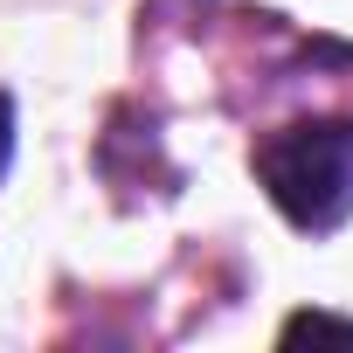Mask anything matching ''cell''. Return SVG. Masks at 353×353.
<instances>
[{
	"label": "cell",
	"instance_id": "obj_1",
	"mask_svg": "<svg viewBox=\"0 0 353 353\" xmlns=\"http://www.w3.org/2000/svg\"><path fill=\"white\" fill-rule=\"evenodd\" d=\"M256 181L284 208L291 229L325 236L353 215V118L284 125L256 145Z\"/></svg>",
	"mask_w": 353,
	"mask_h": 353
},
{
	"label": "cell",
	"instance_id": "obj_3",
	"mask_svg": "<svg viewBox=\"0 0 353 353\" xmlns=\"http://www.w3.org/2000/svg\"><path fill=\"white\" fill-rule=\"evenodd\" d=\"M8 159H14V104L0 97V173H8Z\"/></svg>",
	"mask_w": 353,
	"mask_h": 353
},
{
	"label": "cell",
	"instance_id": "obj_2",
	"mask_svg": "<svg viewBox=\"0 0 353 353\" xmlns=\"http://www.w3.org/2000/svg\"><path fill=\"white\" fill-rule=\"evenodd\" d=\"M305 332H312V339H353V325H346V319H325V312H298V319L284 325V339H305Z\"/></svg>",
	"mask_w": 353,
	"mask_h": 353
}]
</instances>
